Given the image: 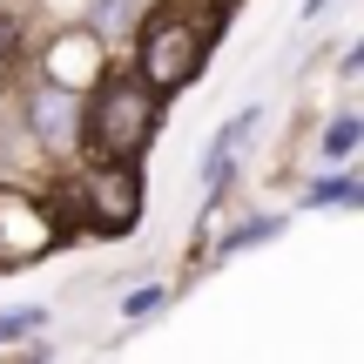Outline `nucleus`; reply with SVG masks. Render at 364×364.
<instances>
[{"label":"nucleus","instance_id":"obj_1","mask_svg":"<svg viewBox=\"0 0 364 364\" xmlns=\"http://www.w3.org/2000/svg\"><path fill=\"white\" fill-rule=\"evenodd\" d=\"M48 209H54V223H68V230L129 236L135 216H142V176H135V162L108 156V162H95L81 182H61Z\"/></svg>","mask_w":364,"mask_h":364},{"label":"nucleus","instance_id":"obj_2","mask_svg":"<svg viewBox=\"0 0 364 364\" xmlns=\"http://www.w3.org/2000/svg\"><path fill=\"white\" fill-rule=\"evenodd\" d=\"M81 135H88L102 156L135 162L149 149V135H156V88H149L142 75H108L102 88H95V102L81 108Z\"/></svg>","mask_w":364,"mask_h":364},{"label":"nucleus","instance_id":"obj_3","mask_svg":"<svg viewBox=\"0 0 364 364\" xmlns=\"http://www.w3.org/2000/svg\"><path fill=\"white\" fill-rule=\"evenodd\" d=\"M209 34H216V27L196 21L182 0H162V7L142 21V81H149L156 95L196 81V68L209 61Z\"/></svg>","mask_w":364,"mask_h":364},{"label":"nucleus","instance_id":"obj_4","mask_svg":"<svg viewBox=\"0 0 364 364\" xmlns=\"http://www.w3.org/2000/svg\"><path fill=\"white\" fill-rule=\"evenodd\" d=\"M54 236H61V223H54L48 203H34L21 189H0V270L34 263L41 250H54Z\"/></svg>","mask_w":364,"mask_h":364},{"label":"nucleus","instance_id":"obj_5","mask_svg":"<svg viewBox=\"0 0 364 364\" xmlns=\"http://www.w3.org/2000/svg\"><path fill=\"white\" fill-rule=\"evenodd\" d=\"M75 122H81L75 95H61V88H41L34 95V135L48 149H68V142H75Z\"/></svg>","mask_w":364,"mask_h":364},{"label":"nucleus","instance_id":"obj_6","mask_svg":"<svg viewBox=\"0 0 364 364\" xmlns=\"http://www.w3.org/2000/svg\"><path fill=\"white\" fill-rule=\"evenodd\" d=\"M351 149H358V115H338V122H331V135H324V156L338 162V156H351Z\"/></svg>","mask_w":364,"mask_h":364},{"label":"nucleus","instance_id":"obj_7","mask_svg":"<svg viewBox=\"0 0 364 364\" xmlns=\"http://www.w3.org/2000/svg\"><path fill=\"white\" fill-rule=\"evenodd\" d=\"M34 324H48V311H34V304H27V311H0V344H7V338H27Z\"/></svg>","mask_w":364,"mask_h":364},{"label":"nucleus","instance_id":"obj_8","mask_svg":"<svg viewBox=\"0 0 364 364\" xmlns=\"http://www.w3.org/2000/svg\"><path fill=\"white\" fill-rule=\"evenodd\" d=\"M311 203H358V182L324 176V182H311Z\"/></svg>","mask_w":364,"mask_h":364},{"label":"nucleus","instance_id":"obj_9","mask_svg":"<svg viewBox=\"0 0 364 364\" xmlns=\"http://www.w3.org/2000/svg\"><path fill=\"white\" fill-rule=\"evenodd\" d=\"M14 48H21V21H14V14H0V68L14 61Z\"/></svg>","mask_w":364,"mask_h":364},{"label":"nucleus","instance_id":"obj_10","mask_svg":"<svg viewBox=\"0 0 364 364\" xmlns=\"http://www.w3.org/2000/svg\"><path fill=\"white\" fill-rule=\"evenodd\" d=\"M156 304H162V290H135V297H129V317H149Z\"/></svg>","mask_w":364,"mask_h":364},{"label":"nucleus","instance_id":"obj_11","mask_svg":"<svg viewBox=\"0 0 364 364\" xmlns=\"http://www.w3.org/2000/svg\"><path fill=\"white\" fill-rule=\"evenodd\" d=\"M129 21V0H102V27H122Z\"/></svg>","mask_w":364,"mask_h":364},{"label":"nucleus","instance_id":"obj_12","mask_svg":"<svg viewBox=\"0 0 364 364\" xmlns=\"http://www.w3.org/2000/svg\"><path fill=\"white\" fill-rule=\"evenodd\" d=\"M317 7H331V0H311V7H304V14H317Z\"/></svg>","mask_w":364,"mask_h":364}]
</instances>
